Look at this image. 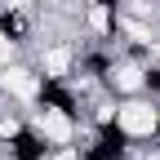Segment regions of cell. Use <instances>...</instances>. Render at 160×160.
<instances>
[{"label": "cell", "mask_w": 160, "mask_h": 160, "mask_svg": "<svg viewBox=\"0 0 160 160\" xmlns=\"http://www.w3.org/2000/svg\"><path fill=\"white\" fill-rule=\"evenodd\" d=\"M116 125L133 142V151L138 147H151L156 142V129H160V98H151V93L120 98V102H116Z\"/></svg>", "instance_id": "6da1fadb"}, {"label": "cell", "mask_w": 160, "mask_h": 160, "mask_svg": "<svg viewBox=\"0 0 160 160\" xmlns=\"http://www.w3.org/2000/svg\"><path fill=\"white\" fill-rule=\"evenodd\" d=\"M31 62L40 76H62L71 80L76 67H80V36H45V40H36V49H31Z\"/></svg>", "instance_id": "7a4b0ae2"}, {"label": "cell", "mask_w": 160, "mask_h": 160, "mask_svg": "<svg viewBox=\"0 0 160 160\" xmlns=\"http://www.w3.org/2000/svg\"><path fill=\"white\" fill-rule=\"evenodd\" d=\"M36 85H40V71H36V62H31L27 53L0 67V102L31 107V98H36Z\"/></svg>", "instance_id": "3957f363"}, {"label": "cell", "mask_w": 160, "mask_h": 160, "mask_svg": "<svg viewBox=\"0 0 160 160\" xmlns=\"http://www.w3.org/2000/svg\"><path fill=\"white\" fill-rule=\"evenodd\" d=\"M98 85H102V93H111L116 102L120 98H138V93H147V62H138L129 53H116V62L107 67V76L98 80Z\"/></svg>", "instance_id": "277c9868"}, {"label": "cell", "mask_w": 160, "mask_h": 160, "mask_svg": "<svg viewBox=\"0 0 160 160\" xmlns=\"http://www.w3.org/2000/svg\"><path fill=\"white\" fill-rule=\"evenodd\" d=\"M0 36H5L13 49L31 53L36 40H40V13L22 9V5H0Z\"/></svg>", "instance_id": "5b68a950"}, {"label": "cell", "mask_w": 160, "mask_h": 160, "mask_svg": "<svg viewBox=\"0 0 160 160\" xmlns=\"http://www.w3.org/2000/svg\"><path fill=\"white\" fill-rule=\"evenodd\" d=\"M80 160H133V142L120 133V125L89 129L80 138Z\"/></svg>", "instance_id": "8992f818"}, {"label": "cell", "mask_w": 160, "mask_h": 160, "mask_svg": "<svg viewBox=\"0 0 160 160\" xmlns=\"http://www.w3.org/2000/svg\"><path fill=\"white\" fill-rule=\"evenodd\" d=\"M27 116H31L36 133L45 138L49 147H76L80 138H85V125L71 120V116H62V111H27Z\"/></svg>", "instance_id": "52a82bcc"}, {"label": "cell", "mask_w": 160, "mask_h": 160, "mask_svg": "<svg viewBox=\"0 0 160 160\" xmlns=\"http://www.w3.org/2000/svg\"><path fill=\"white\" fill-rule=\"evenodd\" d=\"M85 5H102V9H125L129 0H85Z\"/></svg>", "instance_id": "ba28073f"}, {"label": "cell", "mask_w": 160, "mask_h": 160, "mask_svg": "<svg viewBox=\"0 0 160 160\" xmlns=\"http://www.w3.org/2000/svg\"><path fill=\"white\" fill-rule=\"evenodd\" d=\"M40 160H62V147H53V151H45Z\"/></svg>", "instance_id": "9c48e42d"}]
</instances>
